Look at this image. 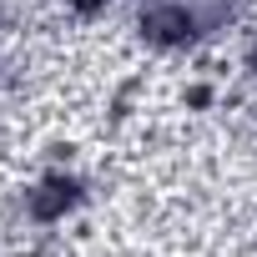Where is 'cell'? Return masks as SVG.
<instances>
[{"mask_svg": "<svg viewBox=\"0 0 257 257\" xmlns=\"http://www.w3.org/2000/svg\"><path fill=\"white\" fill-rule=\"evenodd\" d=\"M252 71H257V41H252Z\"/></svg>", "mask_w": 257, "mask_h": 257, "instance_id": "cell-4", "label": "cell"}, {"mask_svg": "<svg viewBox=\"0 0 257 257\" xmlns=\"http://www.w3.org/2000/svg\"><path fill=\"white\" fill-rule=\"evenodd\" d=\"M76 202H81V187H76L71 177H51V182H41V187L31 192V217H36V222H56V217H66Z\"/></svg>", "mask_w": 257, "mask_h": 257, "instance_id": "cell-2", "label": "cell"}, {"mask_svg": "<svg viewBox=\"0 0 257 257\" xmlns=\"http://www.w3.org/2000/svg\"><path fill=\"white\" fill-rule=\"evenodd\" d=\"M232 11V0H217V6H187V0H157V6L142 11V36L157 46H192L202 31H217L222 16Z\"/></svg>", "mask_w": 257, "mask_h": 257, "instance_id": "cell-1", "label": "cell"}, {"mask_svg": "<svg viewBox=\"0 0 257 257\" xmlns=\"http://www.w3.org/2000/svg\"><path fill=\"white\" fill-rule=\"evenodd\" d=\"M71 11L76 16H96V11H106V0H71Z\"/></svg>", "mask_w": 257, "mask_h": 257, "instance_id": "cell-3", "label": "cell"}]
</instances>
